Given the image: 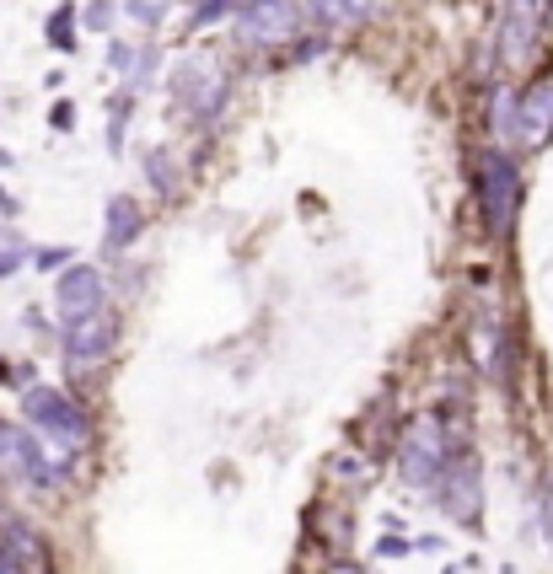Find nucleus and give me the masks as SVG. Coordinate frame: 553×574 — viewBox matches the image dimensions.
<instances>
[{
  "label": "nucleus",
  "instance_id": "39448f33",
  "mask_svg": "<svg viewBox=\"0 0 553 574\" xmlns=\"http://www.w3.org/2000/svg\"><path fill=\"white\" fill-rule=\"evenodd\" d=\"M431 494L462 532H478V521H484V462L473 452H452V462L441 467Z\"/></svg>",
  "mask_w": 553,
  "mask_h": 574
},
{
  "label": "nucleus",
  "instance_id": "cd10ccee",
  "mask_svg": "<svg viewBox=\"0 0 553 574\" xmlns=\"http://www.w3.org/2000/svg\"><path fill=\"white\" fill-rule=\"evenodd\" d=\"M22 210V205H17V194H6V188H0V215H6V220H11V215Z\"/></svg>",
  "mask_w": 553,
  "mask_h": 574
},
{
  "label": "nucleus",
  "instance_id": "20e7f679",
  "mask_svg": "<svg viewBox=\"0 0 553 574\" xmlns=\"http://www.w3.org/2000/svg\"><path fill=\"white\" fill-rule=\"evenodd\" d=\"M65 478V462L43 452V441L32 435L28 424L0 419V484H22V488H55Z\"/></svg>",
  "mask_w": 553,
  "mask_h": 574
},
{
  "label": "nucleus",
  "instance_id": "1a4fd4ad",
  "mask_svg": "<svg viewBox=\"0 0 553 574\" xmlns=\"http://www.w3.org/2000/svg\"><path fill=\"white\" fill-rule=\"evenodd\" d=\"M102 301H108L102 269H92V264H65V269L55 274V311H60V328L102 311Z\"/></svg>",
  "mask_w": 553,
  "mask_h": 574
},
{
  "label": "nucleus",
  "instance_id": "f3484780",
  "mask_svg": "<svg viewBox=\"0 0 553 574\" xmlns=\"http://www.w3.org/2000/svg\"><path fill=\"white\" fill-rule=\"evenodd\" d=\"M129 113H135V97H129V91H119V102L108 108V151H113V156L124 151V129H129Z\"/></svg>",
  "mask_w": 553,
  "mask_h": 574
},
{
  "label": "nucleus",
  "instance_id": "423d86ee",
  "mask_svg": "<svg viewBox=\"0 0 553 574\" xmlns=\"http://www.w3.org/2000/svg\"><path fill=\"white\" fill-rule=\"evenodd\" d=\"M172 97L184 102L199 123H216L226 113V97H231V76L220 70L210 55H194L172 70Z\"/></svg>",
  "mask_w": 553,
  "mask_h": 574
},
{
  "label": "nucleus",
  "instance_id": "bb28decb",
  "mask_svg": "<svg viewBox=\"0 0 553 574\" xmlns=\"http://www.w3.org/2000/svg\"><path fill=\"white\" fill-rule=\"evenodd\" d=\"M543 532H549V547H553V484H549V494H543Z\"/></svg>",
  "mask_w": 553,
  "mask_h": 574
},
{
  "label": "nucleus",
  "instance_id": "6e6552de",
  "mask_svg": "<svg viewBox=\"0 0 553 574\" xmlns=\"http://www.w3.org/2000/svg\"><path fill=\"white\" fill-rule=\"evenodd\" d=\"M65 370L70 376H92L97 365L113 355V344H119V317L102 306L92 317H81V323H65Z\"/></svg>",
  "mask_w": 553,
  "mask_h": 574
},
{
  "label": "nucleus",
  "instance_id": "2eb2a0df",
  "mask_svg": "<svg viewBox=\"0 0 553 574\" xmlns=\"http://www.w3.org/2000/svg\"><path fill=\"white\" fill-rule=\"evenodd\" d=\"M490 135H494V146H511V140H516V91L511 87L490 91Z\"/></svg>",
  "mask_w": 553,
  "mask_h": 574
},
{
  "label": "nucleus",
  "instance_id": "6ab92c4d",
  "mask_svg": "<svg viewBox=\"0 0 553 574\" xmlns=\"http://www.w3.org/2000/svg\"><path fill=\"white\" fill-rule=\"evenodd\" d=\"M243 0H199L194 6V17H188V32H199V28H210V22H220L226 11H237Z\"/></svg>",
  "mask_w": 553,
  "mask_h": 574
},
{
  "label": "nucleus",
  "instance_id": "7ed1b4c3",
  "mask_svg": "<svg viewBox=\"0 0 553 574\" xmlns=\"http://www.w3.org/2000/svg\"><path fill=\"white\" fill-rule=\"evenodd\" d=\"M478 210H484V226L494 237H511L516 231V215H522V172L505 146H490L478 156Z\"/></svg>",
  "mask_w": 553,
  "mask_h": 574
},
{
  "label": "nucleus",
  "instance_id": "9b49d317",
  "mask_svg": "<svg viewBox=\"0 0 553 574\" xmlns=\"http://www.w3.org/2000/svg\"><path fill=\"white\" fill-rule=\"evenodd\" d=\"M516 140L549 146L553 140V81H532L526 97H516Z\"/></svg>",
  "mask_w": 553,
  "mask_h": 574
},
{
  "label": "nucleus",
  "instance_id": "412c9836",
  "mask_svg": "<svg viewBox=\"0 0 553 574\" xmlns=\"http://www.w3.org/2000/svg\"><path fill=\"white\" fill-rule=\"evenodd\" d=\"M119 11H129L135 22H146V28H161V17H167V0H124Z\"/></svg>",
  "mask_w": 553,
  "mask_h": 574
},
{
  "label": "nucleus",
  "instance_id": "c756f323",
  "mask_svg": "<svg viewBox=\"0 0 553 574\" xmlns=\"http://www.w3.org/2000/svg\"><path fill=\"white\" fill-rule=\"evenodd\" d=\"M0 167H11V151H0Z\"/></svg>",
  "mask_w": 553,
  "mask_h": 574
},
{
  "label": "nucleus",
  "instance_id": "a211bd4d",
  "mask_svg": "<svg viewBox=\"0 0 553 574\" xmlns=\"http://www.w3.org/2000/svg\"><path fill=\"white\" fill-rule=\"evenodd\" d=\"M81 17V28H92V32H113V22H119V6L113 0H92L87 11H76Z\"/></svg>",
  "mask_w": 553,
  "mask_h": 574
},
{
  "label": "nucleus",
  "instance_id": "b1692460",
  "mask_svg": "<svg viewBox=\"0 0 553 574\" xmlns=\"http://www.w3.org/2000/svg\"><path fill=\"white\" fill-rule=\"evenodd\" d=\"M22 264H28V253H22L17 243H11V247H0V279H11V274L22 269Z\"/></svg>",
  "mask_w": 553,
  "mask_h": 574
},
{
  "label": "nucleus",
  "instance_id": "4be33fe9",
  "mask_svg": "<svg viewBox=\"0 0 553 574\" xmlns=\"http://www.w3.org/2000/svg\"><path fill=\"white\" fill-rule=\"evenodd\" d=\"M28 264L38 274H60L70 264V247H38V253H28Z\"/></svg>",
  "mask_w": 553,
  "mask_h": 574
},
{
  "label": "nucleus",
  "instance_id": "c85d7f7f",
  "mask_svg": "<svg viewBox=\"0 0 553 574\" xmlns=\"http://www.w3.org/2000/svg\"><path fill=\"white\" fill-rule=\"evenodd\" d=\"M0 574H28V570H22V564H17V558H11V553L0 547Z\"/></svg>",
  "mask_w": 553,
  "mask_h": 574
},
{
  "label": "nucleus",
  "instance_id": "0eeeda50",
  "mask_svg": "<svg viewBox=\"0 0 553 574\" xmlns=\"http://www.w3.org/2000/svg\"><path fill=\"white\" fill-rule=\"evenodd\" d=\"M302 32V0H243L237 6V43L243 49H285Z\"/></svg>",
  "mask_w": 553,
  "mask_h": 574
},
{
  "label": "nucleus",
  "instance_id": "5701e85b",
  "mask_svg": "<svg viewBox=\"0 0 553 574\" xmlns=\"http://www.w3.org/2000/svg\"><path fill=\"white\" fill-rule=\"evenodd\" d=\"M108 70H119V76H129V70H135V49H129V43H119V38H108Z\"/></svg>",
  "mask_w": 553,
  "mask_h": 574
},
{
  "label": "nucleus",
  "instance_id": "f257e3e1",
  "mask_svg": "<svg viewBox=\"0 0 553 574\" xmlns=\"http://www.w3.org/2000/svg\"><path fill=\"white\" fill-rule=\"evenodd\" d=\"M22 424L43 441V452L55 462H70L76 452H87V441H92L87 408L70 393H60V387H38V382L22 387Z\"/></svg>",
  "mask_w": 553,
  "mask_h": 574
},
{
  "label": "nucleus",
  "instance_id": "4468645a",
  "mask_svg": "<svg viewBox=\"0 0 553 574\" xmlns=\"http://www.w3.org/2000/svg\"><path fill=\"white\" fill-rule=\"evenodd\" d=\"M81 6L76 0H60L55 11H49V22H43V38H49V49H60V55H76V28H81V17H76Z\"/></svg>",
  "mask_w": 553,
  "mask_h": 574
},
{
  "label": "nucleus",
  "instance_id": "393cba45",
  "mask_svg": "<svg viewBox=\"0 0 553 574\" xmlns=\"http://www.w3.org/2000/svg\"><path fill=\"white\" fill-rule=\"evenodd\" d=\"M49 123H55V129H76V108H70V102H55V108H49Z\"/></svg>",
  "mask_w": 553,
  "mask_h": 574
},
{
  "label": "nucleus",
  "instance_id": "dca6fc26",
  "mask_svg": "<svg viewBox=\"0 0 553 574\" xmlns=\"http://www.w3.org/2000/svg\"><path fill=\"white\" fill-rule=\"evenodd\" d=\"M302 17H312L317 28H344L355 17V6L349 0H302Z\"/></svg>",
  "mask_w": 553,
  "mask_h": 574
},
{
  "label": "nucleus",
  "instance_id": "f8f14e48",
  "mask_svg": "<svg viewBox=\"0 0 553 574\" xmlns=\"http://www.w3.org/2000/svg\"><path fill=\"white\" fill-rule=\"evenodd\" d=\"M102 220H108V231H102V253H108V258L146 237V205H140L135 194H113L108 210H102Z\"/></svg>",
  "mask_w": 553,
  "mask_h": 574
},
{
  "label": "nucleus",
  "instance_id": "ddd939ff",
  "mask_svg": "<svg viewBox=\"0 0 553 574\" xmlns=\"http://www.w3.org/2000/svg\"><path fill=\"white\" fill-rule=\"evenodd\" d=\"M0 547H6V553H11L28 574L49 570V543L32 532L28 521H17V515H0Z\"/></svg>",
  "mask_w": 553,
  "mask_h": 574
},
{
  "label": "nucleus",
  "instance_id": "aec40b11",
  "mask_svg": "<svg viewBox=\"0 0 553 574\" xmlns=\"http://www.w3.org/2000/svg\"><path fill=\"white\" fill-rule=\"evenodd\" d=\"M146 172H151V182L161 188V194H172V188H178V172H172V156H167V151L146 156Z\"/></svg>",
  "mask_w": 553,
  "mask_h": 574
},
{
  "label": "nucleus",
  "instance_id": "f03ea898",
  "mask_svg": "<svg viewBox=\"0 0 553 574\" xmlns=\"http://www.w3.org/2000/svg\"><path fill=\"white\" fill-rule=\"evenodd\" d=\"M452 452H457V441H452L446 414L425 408V414H414V419L403 424V435H398V478L408 488H419V494H431L441 467L452 462Z\"/></svg>",
  "mask_w": 553,
  "mask_h": 574
},
{
  "label": "nucleus",
  "instance_id": "9d476101",
  "mask_svg": "<svg viewBox=\"0 0 553 574\" xmlns=\"http://www.w3.org/2000/svg\"><path fill=\"white\" fill-rule=\"evenodd\" d=\"M543 0H511L500 17V55L505 65H532L543 49Z\"/></svg>",
  "mask_w": 553,
  "mask_h": 574
},
{
  "label": "nucleus",
  "instance_id": "a878e982",
  "mask_svg": "<svg viewBox=\"0 0 553 574\" xmlns=\"http://www.w3.org/2000/svg\"><path fill=\"white\" fill-rule=\"evenodd\" d=\"M376 553H382V558H403V553H414V543H403V537H382Z\"/></svg>",
  "mask_w": 553,
  "mask_h": 574
}]
</instances>
